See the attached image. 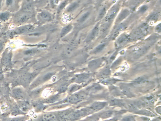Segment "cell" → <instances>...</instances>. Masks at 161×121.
I'll use <instances>...</instances> for the list:
<instances>
[{
  "instance_id": "obj_1",
  "label": "cell",
  "mask_w": 161,
  "mask_h": 121,
  "mask_svg": "<svg viewBox=\"0 0 161 121\" xmlns=\"http://www.w3.org/2000/svg\"><path fill=\"white\" fill-rule=\"evenodd\" d=\"M84 99V94H76L70 97L68 101L71 103H77L79 101H81L82 99Z\"/></svg>"
},
{
  "instance_id": "obj_2",
  "label": "cell",
  "mask_w": 161,
  "mask_h": 121,
  "mask_svg": "<svg viewBox=\"0 0 161 121\" xmlns=\"http://www.w3.org/2000/svg\"><path fill=\"white\" fill-rule=\"evenodd\" d=\"M118 10L119 9L117 7H114L110 11H109L106 17V20L107 21H110L113 20L116 15L117 13H118Z\"/></svg>"
},
{
  "instance_id": "obj_3",
  "label": "cell",
  "mask_w": 161,
  "mask_h": 121,
  "mask_svg": "<svg viewBox=\"0 0 161 121\" xmlns=\"http://www.w3.org/2000/svg\"><path fill=\"white\" fill-rule=\"evenodd\" d=\"M98 31H99V26L97 25L94 27V29H93L92 32H91L90 35H89L88 38L87 39L88 41H90L94 39L98 34Z\"/></svg>"
},
{
  "instance_id": "obj_4",
  "label": "cell",
  "mask_w": 161,
  "mask_h": 121,
  "mask_svg": "<svg viewBox=\"0 0 161 121\" xmlns=\"http://www.w3.org/2000/svg\"><path fill=\"white\" fill-rule=\"evenodd\" d=\"M106 105V103L104 102L94 103L91 106L90 108L93 110H99L103 108Z\"/></svg>"
},
{
  "instance_id": "obj_5",
  "label": "cell",
  "mask_w": 161,
  "mask_h": 121,
  "mask_svg": "<svg viewBox=\"0 0 161 121\" xmlns=\"http://www.w3.org/2000/svg\"><path fill=\"white\" fill-rule=\"evenodd\" d=\"M43 121H56V116L52 114H46L43 116Z\"/></svg>"
},
{
  "instance_id": "obj_6",
  "label": "cell",
  "mask_w": 161,
  "mask_h": 121,
  "mask_svg": "<svg viewBox=\"0 0 161 121\" xmlns=\"http://www.w3.org/2000/svg\"><path fill=\"white\" fill-rule=\"evenodd\" d=\"M129 14H130V12H129L128 10H124L121 12L120 14L119 15L117 21H119H119H122L124 19H125L128 16Z\"/></svg>"
},
{
  "instance_id": "obj_7",
  "label": "cell",
  "mask_w": 161,
  "mask_h": 121,
  "mask_svg": "<svg viewBox=\"0 0 161 121\" xmlns=\"http://www.w3.org/2000/svg\"><path fill=\"white\" fill-rule=\"evenodd\" d=\"M71 29H72V26L71 25H68L66 27L63 28L61 32V36H64L65 35L68 34L69 31L71 30Z\"/></svg>"
},
{
  "instance_id": "obj_8",
  "label": "cell",
  "mask_w": 161,
  "mask_h": 121,
  "mask_svg": "<svg viewBox=\"0 0 161 121\" xmlns=\"http://www.w3.org/2000/svg\"><path fill=\"white\" fill-rule=\"evenodd\" d=\"M100 63V60H94L90 62L89 64V67L91 69H94V68L97 67L99 65Z\"/></svg>"
},
{
  "instance_id": "obj_9",
  "label": "cell",
  "mask_w": 161,
  "mask_h": 121,
  "mask_svg": "<svg viewBox=\"0 0 161 121\" xmlns=\"http://www.w3.org/2000/svg\"><path fill=\"white\" fill-rule=\"evenodd\" d=\"M40 15L43 20H49L51 19V15L47 12H42Z\"/></svg>"
},
{
  "instance_id": "obj_10",
  "label": "cell",
  "mask_w": 161,
  "mask_h": 121,
  "mask_svg": "<svg viewBox=\"0 0 161 121\" xmlns=\"http://www.w3.org/2000/svg\"><path fill=\"white\" fill-rule=\"evenodd\" d=\"M129 39V36H126V35H123V36H120V38L118 39L117 42H118L119 44H123V43L128 41Z\"/></svg>"
},
{
  "instance_id": "obj_11",
  "label": "cell",
  "mask_w": 161,
  "mask_h": 121,
  "mask_svg": "<svg viewBox=\"0 0 161 121\" xmlns=\"http://www.w3.org/2000/svg\"><path fill=\"white\" fill-rule=\"evenodd\" d=\"M78 4L77 3H74L71 4L67 9L68 12H72L75 10L78 7Z\"/></svg>"
},
{
  "instance_id": "obj_12",
  "label": "cell",
  "mask_w": 161,
  "mask_h": 121,
  "mask_svg": "<svg viewBox=\"0 0 161 121\" xmlns=\"http://www.w3.org/2000/svg\"><path fill=\"white\" fill-rule=\"evenodd\" d=\"M105 46H106V44H102L100 45H98L97 47L96 48L94 49V54H97V53H98V52H100L102 51V50L104 48Z\"/></svg>"
},
{
  "instance_id": "obj_13",
  "label": "cell",
  "mask_w": 161,
  "mask_h": 121,
  "mask_svg": "<svg viewBox=\"0 0 161 121\" xmlns=\"http://www.w3.org/2000/svg\"><path fill=\"white\" fill-rule=\"evenodd\" d=\"M89 15H90V13L89 12L85 13L84 14L82 15V16L78 20L79 22L83 23V22H84L89 17Z\"/></svg>"
},
{
  "instance_id": "obj_14",
  "label": "cell",
  "mask_w": 161,
  "mask_h": 121,
  "mask_svg": "<svg viewBox=\"0 0 161 121\" xmlns=\"http://www.w3.org/2000/svg\"><path fill=\"white\" fill-rule=\"evenodd\" d=\"M125 27H126V26L125 24H123V25H120V26H119L114 32V36H116L118 34H120L121 32L124 30Z\"/></svg>"
},
{
  "instance_id": "obj_15",
  "label": "cell",
  "mask_w": 161,
  "mask_h": 121,
  "mask_svg": "<svg viewBox=\"0 0 161 121\" xmlns=\"http://www.w3.org/2000/svg\"><path fill=\"white\" fill-rule=\"evenodd\" d=\"M31 28V26H25L19 28L17 30V32L18 33H22L26 32L27 30H29Z\"/></svg>"
},
{
  "instance_id": "obj_16",
  "label": "cell",
  "mask_w": 161,
  "mask_h": 121,
  "mask_svg": "<svg viewBox=\"0 0 161 121\" xmlns=\"http://www.w3.org/2000/svg\"><path fill=\"white\" fill-rule=\"evenodd\" d=\"M106 12V8L104 7L101 9L100 11H99V14H98V19H102V17H104L105 13Z\"/></svg>"
},
{
  "instance_id": "obj_17",
  "label": "cell",
  "mask_w": 161,
  "mask_h": 121,
  "mask_svg": "<svg viewBox=\"0 0 161 121\" xmlns=\"http://www.w3.org/2000/svg\"><path fill=\"white\" fill-rule=\"evenodd\" d=\"M9 17V14L8 13H2L0 15V19H1V20H6L8 19Z\"/></svg>"
},
{
  "instance_id": "obj_18",
  "label": "cell",
  "mask_w": 161,
  "mask_h": 121,
  "mask_svg": "<svg viewBox=\"0 0 161 121\" xmlns=\"http://www.w3.org/2000/svg\"><path fill=\"white\" fill-rule=\"evenodd\" d=\"M112 115L113 112L112 111H107L101 115V117L102 118H108L110 117Z\"/></svg>"
},
{
  "instance_id": "obj_19",
  "label": "cell",
  "mask_w": 161,
  "mask_h": 121,
  "mask_svg": "<svg viewBox=\"0 0 161 121\" xmlns=\"http://www.w3.org/2000/svg\"><path fill=\"white\" fill-rule=\"evenodd\" d=\"M158 17V14H156V13H153V14H151L149 16V20H152V21H155V20H157Z\"/></svg>"
},
{
  "instance_id": "obj_20",
  "label": "cell",
  "mask_w": 161,
  "mask_h": 121,
  "mask_svg": "<svg viewBox=\"0 0 161 121\" xmlns=\"http://www.w3.org/2000/svg\"><path fill=\"white\" fill-rule=\"evenodd\" d=\"M88 77V75H82L80 76H78L77 79V81L81 82V81H84L85 79H87Z\"/></svg>"
},
{
  "instance_id": "obj_21",
  "label": "cell",
  "mask_w": 161,
  "mask_h": 121,
  "mask_svg": "<svg viewBox=\"0 0 161 121\" xmlns=\"http://www.w3.org/2000/svg\"><path fill=\"white\" fill-rule=\"evenodd\" d=\"M28 19H29L28 16H27L26 15H24V16H22L20 17L19 21L21 23L25 22L28 20Z\"/></svg>"
},
{
  "instance_id": "obj_22",
  "label": "cell",
  "mask_w": 161,
  "mask_h": 121,
  "mask_svg": "<svg viewBox=\"0 0 161 121\" xmlns=\"http://www.w3.org/2000/svg\"><path fill=\"white\" fill-rule=\"evenodd\" d=\"M145 80V79L143 78L139 77L138 78V79H136L135 80V83L136 84H141V83H144Z\"/></svg>"
},
{
  "instance_id": "obj_23",
  "label": "cell",
  "mask_w": 161,
  "mask_h": 121,
  "mask_svg": "<svg viewBox=\"0 0 161 121\" xmlns=\"http://www.w3.org/2000/svg\"><path fill=\"white\" fill-rule=\"evenodd\" d=\"M111 104L112 105H122V103L118 100H113L111 102Z\"/></svg>"
},
{
  "instance_id": "obj_24",
  "label": "cell",
  "mask_w": 161,
  "mask_h": 121,
  "mask_svg": "<svg viewBox=\"0 0 161 121\" xmlns=\"http://www.w3.org/2000/svg\"><path fill=\"white\" fill-rule=\"evenodd\" d=\"M122 121H135V120L132 116H128L123 119Z\"/></svg>"
},
{
  "instance_id": "obj_25",
  "label": "cell",
  "mask_w": 161,
  "mask_h": 121,
  "mask_svg": "<svg viewBox=\"0 0 161 121\" xmlns=\"http://www.w3.org/2000/svg\"><path fill=\"white\" fill-rule=\"evenodd\" d=\"M14 94L18 97H20L21 96H22V92H21V90H17L15 91Z\"/></svg>"
},
{
  "instance_id": "obj_26",
  "label": "cell",
  "mask_w": 161,
  "mask_h": 121,
  "mask_svg": "<svg viewBox=\"0 0 161 121\" xmlns=\"http://www.w3.org/2000/svg\"><path fill=\"white\" fill-rule=\"evenodd\" d=\"M67 3V1H63V3H62L61 4V5H60L59 8V9L60 10H62V9H63L66 6Z\"/></svg>"
},
{
  "instance_id": "obj_27",
  "label": "cell",
  "mask_w": 161,
  "mask_h": 121,
  "mask_svg": "<svg viewBox=\"0 0 161 121\" xmlns=\"http://www.w3.org/2000/svg\"><path fill=\"white\" fill-rule=\"evenodd\" d=\"M147 9H148V7L144 5V6L140 8V12L142 13H144V12H145V11L147 10Z\"/></svg>"
},
{
  "instance_id": "obj_28",
  "label": "cell",
  "mask_w": 161,
  "mask_h": 121,
  "mask_svg": "<svg viewBox=\"0 0 161 121\" xmlns=\"http://www.w3.org/2000/svg\"><path fill=\"white\" fill-rule=\"evenodd\" d=\"M52 73H48L46 74V76H45V77L43 78V79L45 80H48V79H50L51 77L52 76Z\"/></svg>"
},
{
  "instance_id": "obj_29",
  "label": "cell",
  "mask_w": 161,
  "mask_h": 121,
  "mask_svg": "<svg viewBox=\"0 0 161 121\" xmlns=\"http://www.w3.org/2000/svg\"><path fill=\"white\" fill-rule=\"evenodd\" d=\"M35 51L33 50H29L25 52V54L26 55H31V54L35 53Z\"/></svg>"
},
{
  "instance_id": "obj_30",
  "label": "cell",
  "mask_w": 161,
  "mask_h": 121,
  "mask_svg": "<svg viewBox=\"0 0 161 121\" xmlns=\"http://www.w3.org/2000/svg\"><path fill=\"white\" fill-rule=\"evenodd\" d=\"M66 89H67V87H61V89H60V91L61 92H64V91H65V90H66Z\"/></svg>"
},
{
  "instance_id": "obj_31",
  "label": "cell",
  "mask_w": 161,
  "mask_h": 121,
  "mask_svg": "<svg viewBox=\"0 0 161 121\" xmlns=\"http://www.w3.org/2000/svg\"><path fill=\"white\" fill-rule=\"evenodd\" d=\"M13 0H6L7 5H11V4L13 3Z\"/></svg>"
},
{
  "instance_id": "obj_32",
  "label": "cell",
  "mask_w": 161,
  "mask_h": 121,
  "mask_svg": "<svg viewBox=\"0 0 161 121\" xmlns=\"http://www.w3.org/2000/svg\"><path fill=\"white\" fill-rule=\"evenodd\" d=\"M161 25H160V24H159V25H158V26H157V27L156 28V30H157L158 32H160V31H161Z\"/></svg>"
},
{
  "instance_id": "obj_33",
  "label": "cell",
  "mask_w": 161,
  "mask_h": 121,
  "mask_svg": "<svg viewBox=\"0 0 161 121\" xmlns=\"http://www.w3.org/2000/svg\"><path fill=\"white\" fill-rule=\"evenodd\" d=\"M1 48H2V45L1 43H0V50H1Z\"/></svg>"
}]
</instances>
